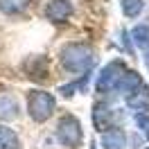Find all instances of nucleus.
Listing matches in <instances>:
<instances>
[{"instance_id": "obj_1", "label": "nucleus", "mask_w": 149, "mask_h": 149, "mask_svg": "<svg viewBox=\"0 0 149 149\" xmlns=\"http://www.w3.org/2000/svg\"><path fill=\"white\" fill-rule=\"evenodd\" d=\"M61 65L68 72L74 74H88L95 63V50L88 43H68L61 47Z\"/></svg>"}, {"instance_id": "obj_2", "label": "nucleus", "mask_w": 149, "mask_h": 149, "mask_svg": "<svg viewBox=\"0 0 149 149\" xmlns=\"http://www.w3.org/2000/svg\"><path fill=\"white\" fill-rule=\"evenodd\" d=\"M56 102L54 97L45 91H32L27 95V113L34 122H47L54 115Z\"/></svg>"}, {"instance_id": "obj_3", "label": "nucleus", "mask_w": 149, "mask_h": 149, "mask_svg": "<svg viewBox=\"0 0 149 149\" xmlns=\"http://www.w3.org/2000/svg\"><path fill=\"white\" fill-rule=\"evenodd\" d=\"M56 140L63 145V147H79L81 140H84V131H81V122L77 120L74 115H63L59 124H56Z\"/></svg>"}, {"instance_id": "obj_4", "label": "nucleus", "mask_w": 149, "mask_h": 149, "mask_svg": "<svg viewBox=\"0 0 149 149\" xmlns=\"http://www.w3.org/2000/svg\"><path fill=\"white\" fill-rule=\"evenodd\" d=\"M127 72L124 70V65H122V61H111L109 65H104V70L100 72V77H97V81H95V91L97 93H111L113 88L118 91V84H120L122 74Z\"/></svg>"}, {"instance_id": "obj_5", "label": "nucleus", "mask_w": 149, "mask_h": 149, "mask_svg": "<svg viewBox=\"0 0 149 149\" xmlns=\"http://www.w3.org/2000/svg\"><path fill=\"white\" fill-rule=\"evenodd\" d=\"M72 2L70 0H50L45 7V18L52 23H65V20L72 16Z\"/></svg>"}, {"instance_id": "obj_6", "label": "nucleus", "mask_w": 149, "mask_h": 149, "mask_svg": "<svg viewBox=\"0 0 149 149\" xmlns=\"http://www.w3.org/2000/svg\"><path fill=\"white\" fill-rule=\"evenodd\" d=\"M20 113V104L16 95L9 91H0V122H11L16 120Z\"/></svg>"}, {"instance_id": "obj_7", "label": "nucleus", "mask_w": 149, "mask_h": 149, "mask_svg": "<svg viewBox=\"0 0 149 149\" xmlns=\"http://www.w3.org/2000/svg\"><path fill=\"white\" fill-rule=\"evenodd\" d=\"M93 124H95V129L100 131V133L113 129V127H111V124H113V109L109 106V104L97 102L93 106Z\"/></svg>"}, {"instance_id": "obj_8", "label": "nucleus", "mask_w": 149, "mask_h": 149, "mask_svg": "<svg viewBox=\"0 0 149 149\" xmlns=\"http://www.w3.org/2000/svg\"><path fill=\"white\" fill-rule=\"evenodd\" d=\"M102 149H127V133L122 129H109L102 133V142H100Z\"/></svg>"}, {"instance_id": "obj_9", "label": "nucleus", "mask_w": 149, "mask_h": 149, "mask_svg": "<svg viewBox=\"0 0 149 149\" xmlns=\"http://www.w3.org/2000/svg\"><path fill=\"white\" fill-rule=\"evenodd\" d=\"M140 86H142V79H140L138 72H133V70H127V72L122 74L120 84H118V91L124 95H131L133 91H138Z\"/></svg>"}, {"instance_id": "obj_10", "label": "nucleus", "mask_w": 149, "mask_h": 149, "mask_svg": "<svg viewBox=\"0 0 149 149\" xmlns=\"http://www.w3.org/2000/svg\"><path fill=\"white\" fill-rule=\"evenodd\" d=\"M0 149H20V140L16 131L9 129L5 122H0Z\"/></svg>"}, {"instance_id": "obj_11", "label": "nucleus", "mask_w": 149, "mask_h": 149, "mask_svg": "<svg viewBox=\"0 0 149 149\" xmlns=\"http://www.w3.org/2000/svg\"><path fill=\"white\" fill-rule=\"evenodd\" d=\"M127 104L131 109H149V88H145V84H142L138 91L127 95Z\"/></svg>"}, {"instance_id": "obj_12", "label": "nucleus", "mask_w": 149, "mask_h": 149, "mask_svg": "<svg viewBox=\"0 0 149 149\" xmlns=\"http://www.w3.org/2000/svg\"><path fill=\"white\" fill-rule=\"evenodd\" d=\"M29 7V0H0V11L7 16H16Z\"/></svg>"}, {"instance_id": "obj_13", "label": "nucleus", "mask_w": 149, "mask_h": 149, "mask_svg": "<svg viewBox=\"0 0 149 149\" xmlns=\"http://www.w3.org/2000/svg\"><path fill=\"white\" fill-rule=\"evenodd\" d=\"M131 38H133V43L140 47V50H149V25H138V27H133L131 32Z\"/></svg>"}, {"instance_id": "obj_14", "label": "nucleus", "mask_w": 149, "mask_h": 149, "mask_svg": "<svg viewBox=\"0 0 149 149\" xmlns=\"http://www.w3.org/2000/svg\"><path fill=\"white\" fill-rule=\"evenodd\" d=\"M120 7H122V11H124L127 18H136V16H140L145 2H142V0H120Z\"/></svg>"}, {"instance_id": "obj_15", "label": "nucleus", "mask_w": 149, "mask_h": 149, "mask_svg": "<svg viewBox=\"0 0 149 149\" xmlns=\"http://www.w3.org/2000/svg\"><path fill=\"white\" fill-rule=\"evenodd\" d=\"M138 124L142 127V131H145V136H147V140H149V118L147 115H138Z\"/></svg>"}, {"instance_id": "obj_16", "label": "nucleus", "mask_w": 149, "mask_h": 149, "mask_svg": "<svg viewBox=\"0 0 149 149\" xmlns=\"http://www.w3.org/2000/svg\"><path fill=\"white\" fill-rule=\"evenodd\" d=\"M145 63H147V68H149V50H147V59H145Z\"/></svg>"}, {"instance_id": "obj_17", "label": "nucleus", "mask_w": 149, "mask_h": 149, "mask_svg": "<svg viewBox=\"0 0 149 149\" xmlns=\"http://www.w3.org/2000/svg\"><path fill=\"white\" fill-rule=\"evenodd\" d=\"M91 149H97V145H95V142H93V145H91Z\"/></svg>"}]
</instances>
